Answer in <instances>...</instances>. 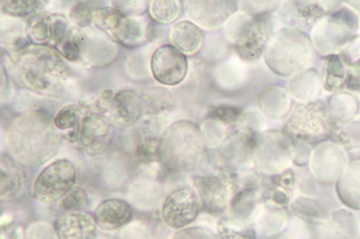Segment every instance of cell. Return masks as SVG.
<instances>
[{
    "instance_id": "1",
    "label": "cell",
    "mask_w": 360,
    "mask_h": 239,
    "mask_svg": "<svg viewBox=\"0 0 360 239\" xmlns=\"http://www.w3.org/2000/svg\"><path fill=\"white\" fill-rule=\"evenodd\" d=\"M8 136L13 155L25 166L44 164L59 148L58 132L51 119L44 114L20 116L11 124Z\"/></svg>"
},
{
    "instance_id": "2",
    "label": "cell",
    "mask_w": 360,
    "mask_h": 239,
    "mask_svg": "<svg viewBox=\"0 0 360 239\" xmlns=\"http://www.w3.org/2000/svg\"><path fill=\"white\" fill-rule=\"evenodd\" d=\"M316 53L307 33L283 27L270 36L263 55L266 66L274 74L291 77L312 69L316 62Z\"/></svg>"
},
{
    "instance_id": "3",
    "label": "cell",
    "mask_w": 360,
    "mask_h": 239,
    "mask_svg": "<svg viewBox=\"0 0 360 239\" xmlns=\"http://www.w3.org/2000/svg\"><path fill=\"white\" fill-rule=\"evenodd\" d=\"M206 148L200 127L191 121H179L169 125L163 132L159 161L171 172H191L200 168Z\"/></svg>"
},
{
    "instance_id": "4",
    "label": "cell",
    "mask_w": 360,
    "mask_h": 239,
    "mask_svg": "<svg viewBox=\"0 0 360 239\" xmlns=\"http://www.w3.org/2000/svg\"><path fill=\"white\" fill-rule=\"evenodd\" d=\"M277 23L273 14L235 13L224 26V36L239 58L246 62L258 61Z\"/></svg>"
},
{
    "instance_id": "5",
    "label": "cell",
    "mask_w": 360,
    "mask_h": 239,
    "mask_svg": "<svg viewBox=\"0 0 360 239\" xmlns=\"http://www.w3.org/2000/svg\"><path fill=\"white\" fill-rule=\"evenodd\" d=\"M338 125L321 100L297 105L285 123L283 131L292 142L310 146L331 138Z\"/></svg>"
},
{
    "instance_id": "6",
    "label": "cell",
    "mask_w": 360,
    "mask_h": 239,
    "mask_svg": "<svg viewBox=\"0 0 360 239\" xmlns=\"http://www.w3.org/2000/svg\"><path fill=\"white\" fill-rule=\"evenodd\" d=\"M201 174L193 180L203 212L213 217L226 212L233 193L234 176L225 170L212 156H206L199 168Z\"/></svg>"
},
{
    "instance_id": "7",
    "label": "cell",
    "mask_w": 360,
    "mask_h": 239,
    "mask_svg": "<svg viewBox=\"0 0 360 239\" xmlns=\"http://www.w3.org/2000/svg\"><path fill=\"white\" fill-rule=\"evenodd\" d=\"M358 16L353 11L341 7L324 16L311 31L316 50L323 56L336 54L357 34Z\"/></svg>"
},
{
    "instance_id": "8",
    "label": "cell",
    "mask_w": 360,
    "mask_h": 239,
    "mask_svg": "<svg viewBox=\"0 0 360 239\" xmlns=\"http://www.w3.org/2000/svg\"><path fill=\"white\" fill-rule=\"evenodd\" d=\"M292 162V142L283 130L271 129L258 134L254 165L259 172L278 175L289 169Z\"/></svg>"
},
{
    "instance_id": "9",
    "label": "cell",
    "mask_w": 360,
    "mask_h": 239,
    "mask_svg": "<svg viewBox=\"0 0 360 239\" xmlns=\"http://www.w3.org/2000/svg\"><path fill=\"white\" fill-rule=\"evenodd\" d=\"M77 169L67 159L53 162L42 170L34 185V197L43 204H53L64 199L77 181Z\"/></svg>"
},
{
    "instance_id": "10",
    "label": "cell",
    "mask_w": 360,
    "mask_h": 239,
    "mask_svg": "<svg viewBox=\"0 0 360 239\" xmlns=\"http://www.w3.org/2000/svg\"><path fill=\"white\" fill-rule=\"evenodd\" d=\"M21 64L25 83L40 93L50 90L53 81L63 73L62 59L50 49H34L22 54Z\"/></svg>"
},
{
    "instance_id": "11",
    "label": "cell",
    "mask_w": 360,
    "mask_h": 239,
    "mask_svg": "<svg viewBox=\"0 0 360 239\" xmlns=\"http://www.w3.org/2000/svg\"><path fill=\"white\" fill-rule=\"evenodd\" d=\"M299 224L302 228L290 231L300 239H360V220L347 209L332 212L323 223L310 225L299 221Z\"/></svg>"
},
{
    "instance_id": "12",
    "label": "cell",
    "mask_w": 360,
    "mask_h": 239,
    "mask_svg": "<svg viewBox=\"0 0 360 239\" xmlns=\"http://www.w3.org/2000/svg\"><path fill=\"white\" fill-rule=\"evenodd\" d=\"M200 208V200L194 188L176 186L163 202L162 217L169 228L181 230L196 221Z\"/></svg>"
},
{
    "instance_id": "13",
    "label": "cell",
    "mask_w": 360,
    "mask_h": 239,
    "mask_svg": "<svg viewBox=\"0 0 360 239\" xmlns=\"http://www.w3.org/2000/svg\"><path fill=\"white\" fill-rule=\"evenodd\" d=\"M257 135L247 131H236L229 135L215 149L220 165L231 174L250 170L254 165Z\"/></svg>"
},
{
    "instance_id": "14",
    "label": "cell",
    "mask_w": 360,
    "mask_h": 239,
    "mask_svg": "<svg viewBox=\"0 0 360 239\" xmlns=\"http://www.w3.org/2000/svg\"><path fill=\"white\" fill-rule=\"evenodd\" d=\"M340 1H285L277 12L285 27L307 32L324 16L342 7Z\"/></svg>"
},
{
    "instance_id": "15",
    "label": "cell",
    "mask_w": 360,
    "mask_h": 239,
    "mask_svg": "<svg viewBox=\"0 0 360 239\" xmlns=\"http://www.w3.org/2000/svg\"><path fill=\"white\" fill-rule=\"evenodd\" d=\"M348 165L345 149L333 142L319 144L312 151L309 163L312 175L325 184L337 183Z\"/></svg>"
},
{
    "instance_id": "16",
    "label": "cell",
    "mask_w": 360,
    "mask_h": 239,
    "mask_svg": "<svg viewBox=\"0 0 360 239\" xmlns=\"http://www.w3.org/2000/svg\"><path fill=\"white\" fill-rule=\"evenodd\" d=\"M188 67L187 55L171 44L158 48L151 60L154 78L165 86H174L181 83L188 75Z\"/></svg>"
},
{
    "instance_id": "17",
    "label": "cell",
    "mask_w": 360,
    "mask_h": 239,
    "mask_svg": "<svg viewBox=\"0 0 360 239\" xmlns=\"http://www.w3.org/2000/svg\"><path fill=\"white\" fill-rule=\"evenodd\" d=\"M184 8L188 18L200 27L215 29L225 25L237 13L238 2L233 0H211V1H184Z\"/></svg>"
},
{
    "instance_id": "18",
    "label": "cell",
    "mask_w": 360,
    "mask_h": 239,
    "mask_svg": "<svg viewBox=\"0 0 360 239\" xmlns=\"http://www.w3.org/2000/svg\"><path fill=\"white\" fill-rule=\"evenodd\" d=\"M113 133L112 123L101 114L91 113L82 119L79 139L86 152L98 155L108 148Z\"/></svg>"
},
{
    "instance_id": "19",
    "label": "cell",
    "mask_w": 360,
    "mask_h": 239,
    "mask_svg": "<svg viewBox=\"0 0 360 239\" xmlns=\"http://www.w3.org/2000/svg\"><path fill=\"white\" fill-rule=\"evenodd\" d=\"M57 239H96L98 226L94 216L85 212H68L53 224Z\"/></svg>"
},
{
    "instance_id": "20",
    "label": "cell",
    "mask_w": 360,
    "mask_h": 239,
    "mask_svg": "<svg viewBox=\"0 0 360 239\" xmlns=\"http://www.w3.org/2000/svg\"><path fill=\"white\" fill-rule=\"evenodd\" d=\"M133 217L131 205L121 198H109L102 201L94 213L98 227L105 231L125 227L131 222Z\"/></svg>"
},
{
    "instance_id": "21",
    "label": "cell",
    "mask_w": 360,
    "mask_h": 239,
    "mask_svg": "<svg viewBox=\"0 0 360 239\" xmlns=\"http://www.w3.org/2000/svg\"><path fill=\"white\" fill-rule=\"evenodd\" d=\"M261 180L262 191L266 201L284 207L295 198L297 179L290 169L274 175H264Z\"/></svg>"
},
{
    "instance_id": "22",
    "label": "cell",
    "mask_w": 360,
    "mask_h": 239,
    "mask_svg": "<svg viewBox=\"0 0 360 239\" xmlns=\"http://www.w3.org/2000/svg\"><path fill=\"white\" fill-rule=\"evenodd\" d=\"M142 110L141 97L134 90H122L113 98L111 121L120 128H129L139 121Z\"/></svg>"
},
{
    "instance_id": "23",
    "label": "cell",
    "mask_w": 360,
    "mask_h": 239,
    "mask_svg": "<svg viewBox=\"0 0 360 239\" xmlns=\"http://www.w3.org/2000/svg\"><path fill=\"white\" fill-rule=\"evenodd\" d=\"M171 45L186 55H194L202 48L205 34L202 28L190 20L176 22L170 28Z\"/></svg>"
},
{
    "instance_id": "24",
    "label": "cell",
    "mask_w": 360,
    "mask_h": 239,
    "mask_svg": "<svg viewBox=\"0 0 360 239\" xmlns=\"http://www.w3.org/2000/svg\"><path fill=\"white\" fill-rule=\"evenodd\" d=\"M323 87L319 74L309 69L289 78L287 92L298 102L307 103L317 100Z\"/></svg>"
},
{
    "instance_id": "25",
    "label": "cell",
    "mask_w": 360,
    "mask_h": 239,
    "mask_svg": "<svg viewBox=\"0 0 360 239\" xmlns=\"http://www.w3.org/2000/svg\"><path fill=\"white\" fill-rule=\"evenodd\" d=\"M337 193L345 205L360 212V159L349 163L337 182Z\"/></svg>"
},
{
    "instance_id": "26",
    "label": "cell",
    "mask_w": 360,
    "mask_h": 239,
    "mask_svg": "<svg viewBox=\"0 0 360 239\" xmlns=\"http://www.w3.org/2000/svg\"><path fill=\"white\" fill-rule=\"evenodd\" d=\"M257 105L264 116L271 119H280L290 110V95L283 88L270 86L259 93Z\"/></svg>"
},
{
    "instance_id": "27",
    "label": "cell",
    "mask_w": 360,
    "mask_h": 239,
    "mask_svg": "<svg viewBox=\"0 0 360 239\" xmlns=\"http://www.w3.org/2000/svg\"><path fill=\"white\" fill-rule=\"evenodd\" d=\"M288 223L283 207L266 201L261 206L254 225L257 233L268 237L283 231Z\"/></svg>"
},
{
    "instance_id": "28",
    "label": "cell",
    "mask_w": 360,
    "mask_h": 239,
    "mask_svg": "<svg viewBox=\"0 0 360 239\" xmlns=\"http://www.w3.org/2000/svg\"><path fill=\"white\" fill-rule=\"evenodd\" d=\"M290 208L297 220L310 225L325 222L332 213L318 200L304 196L294 198L290 203Z\"/></svg>"
},
{
    "instance_id": "29",
    "label": "cell",
    "mask_w": 360,
    "mask_h": 239,
    "mask_svg": "<svg viewBox=\"0 0 360 239\" xmlns=\"http://www.w3.org/2000/svg\"><path fill=\"white\" fill-rule=\"evenodd\" d=\"M337 125L346 124L356 118L360 109L358 97L349 92H340L330 97L326 103Z\"/></svg>"
},
{
    "instance_id": "30",
    "label": "cell",
    "mask_w": 360,
    "mask_h": 239,
    "mask_svg": "<svg viewBox=\"0 0 360 239\" xmlns=\"http://www.w3.org/2000/svg\"><path fill=\"white\" fill-rule=\"evenodd\" d=\"M347 69L339 54L323 57L322 85L328 93H340L345 89Z\"/></svg>"
},
{
    "instance_id": "31",
    "label": "cell",
    "mask_w": 360,
    "mask_h": 239,
    "mask_svg": "<svg viewBox=\"0 0 360 239\" xmlns=\"http://www.w3.org/2000/svg\"><path fill=\"white\" fill-rule=\"evenodd\" d=\"M149 23L141 18L127 16L112 35L125 46H136L148 41Z\"/></svg>"
},
{
    "instance_id": "32",
    "label": "cell",
    "mask_w": 360,
    "mask_h": 239,
    "mask_svg": "<svg viewBox=\"0 0 360 239\" xmlns=\"http://www.w3.org/2000/svg\"><path fill=\"white\" fill-rule=\"evenodd\" d=\"M1 200H11L21 192L23 177L13 160L4 157L1 160Z\"/></svg>"
},
{
    "instance_id": "33",
    "label": "cell",
    "mask_w": 360,
    "mask_h": 239,
    "mask_svg": "<svg viewBox=\"0 0 360 239\" xmlns=\"http://www.w3.org/2000/svg\"><path fill=\"white\" fill-rule=\"evenodd\" d=\"M142 109L150 115H158L174 105V98L167 88L152 87L146 89L141 97Z\"/></svg>"
},
{
    "instance_id": "34",
    "label": "cell",
    "mask_w": 360,
    "mask_h": 239,
    "mask_svg": "<svg viewBox=\"0 0 360 239\" xmlns=\"http://www.w3.org/2000/svg\"><path fill=\"white\" fill-rule=\"evenodd\" d=\"M331 139L333 142L349 153H360V117L340 125Z\"/></svg>"
},
{
    "instance_id": "35",
    "label": "cell",
    "mask_w": 360,
    "mask_h": 239,
    "mask_svg": "<svg viewBox=\"0 0 360 239\" xmlns=\"http://www.w3.org/2000/svg\"><path fill=\"white\" fill-rule=\"evenodd\" d=\"M80 110L77 105H69L60 110L54 118V125L59 130L68 131L67 139L72 142L79 137L81 130Z\"/></svg>"
},
{
    "instance_id": "36",
    "label": "cell",
    "mask_w": 360,
    "mask_h": 239,
    "mask_svg": "<svg viewBox=\"0 0 360 239\" xmlns=\"http://www.w3.org/2000/svg\"><path fill=\"white\" fill-rule=\"evenodd\" d=\"M136 185L138 194L141 193V199L137 203L141 210L153 211L160 206L163 197V189L154 178H144Z\"/></svg>"
},
{
    "instance_id": "37",
    "label": "cell",
    "mask_w": 360,
    "mask_h": 239,
    "mask_svg": "<svg viewBox=\"0 0 360 239\" xmlns=\"http://www.w3.org/2000/svg\"><path fill=\"white\" fill-rule=\"evenodd\" d=\"M184 1L178 0H156L150 4L149 14L158 23L169 25L177 20L182 14Z\"/></svg>"
},
{
    "instance_id": "38",
    "label": "cell",
    "mask_w": 360,
    "mask_h": 239,
    "mask_svg": "<svg viewBox=\"0 0 360 239\" xmlns=\"http://www.w3.org/2000/svg\"><path fill=\"white\" fill-rule=\"evenodd\" d=\"M206 146L216 149L226 139L228 128L216 118L206 117L200 126Z\"/></svg>"
},
{
    "instance_id": "39",
    "label": "cell",
    "mask_w": 360,
    "mask_h": 239,
    "mask_svg": "<svg viewBox=\"0 0 360 239\" xmlns=\"http://www.w3.org/2000/svg\"><path fill=\"white\" fill-rule=\"evenodd\" d=\"M217 233L221 239H257L255 226H242L221 217L217 222Z\"/></svg>"
},
{
    "instance_id": "40",
    "label": "cell",
    "mask_w": 360,
    "mask_h": 239,
    "mask_svg": "<svg viewBox=\"0 0 360 239\" xmlns=\"http://www.w3.org/2000/svg\"><path fill=\"white\" fill-rule=\"evenodd\" d=\"M127 17L121 10L105 7L94 11V18L97 25L105 31L113 34Z\"/></svg>"
},
{
    "instance_id": "41",
    "label": "cell",
    "mask_w": 360,
    "mask_h": 239,
    "mask_svg": "<svg viewBox=\"0 0 360 239\" xmlns=\"http://www.w3.org/2000/svg\"><path fill=\"white\" fill-rule=\"evenodd\" d=\"M265 125L264 115L254 109L243 111L236 125V131H247L256 134L263 132Z\"/></svg>"
},
{
    "instance_id": "42",
    "label": "cell",
    "mask_w": 360,
    "mask_h": 239,
    "mask_svg": "<svg viewBox=\"0 0 360 239\" xmlns=\"http://www.w3.org/2000/svg\"><path fill=\"white\" fill-rule=\"evenodd\" d=\"M243 110L238 106L220 104L214 107L207 114V117L217 119L227 128L236 127Z\"/></svg>"
},
{
    "instance_id": "43",
    "label": "cell",
    "mask_w": 360,
    "mask_h": 239,
    "mask_svg": "<svg viewBox=\"0 0 360 239\" xmlns=\"http://www.w3.org/2000/svg\"><path fill=\"white\" fill-rule=\"evenodd\" d=\"M240 11L249 15L273 14L282 6L283 1H239Z\"/></svg>"
},
{
    "instance_id": "44",
    "label": "cell",
    "mask_w": 360,
    "mask_h": 239,
    "mask_svg": "<svg viewBox=\"0 0 360 239\" xmlns=\"http://www.w3.org/2000/svg\"><path fill=\"white\" fill-rule=\"evenodd\" d=\"M89 205V196L82 189L70 192L60 201L59 206L68 212H84Z\"/></svg>"
},
{
    "instance_id": "45",
    "label": "cell",
    "mask_w": 360,
    "mask_h": 239,
    "mask_svg": "<svg viewBox=\"0 0 360 239\" xmlns=\"http://www.w3.org/2000/svg\"><path fill=\"white\" fill-rule=\"evenodd\" d=\"M52 23L46 15H38L32 19L30 34L38 42H45L52 37Z\"/></svg>"
},
{
    "instance_id": "46",
    "label": "cell",
    "mask_w": 360,
    "mask_h": 239,
    "mask_svg": "<svg viewBox=\"0 0 360 239\" xmlns=\"http://www.w3.org/2000/svg\"><path fill=\"white\" fill-rule=\"evenodd\" d=\"M41 1H2V9L5 13L13 16H25L32 14L41 6Z\"/></svg>"
},
{
    "instance_id": "47",
    "label": "cell",
    "mask_w": 360,
    "mask_h": 239,
    "mask_svg": "<svg viewBox=\"0 0 360 239\" xmlns=\"http://www.w3.org/2000/svg\"><path fill=\"white\" fill-rule=\"evenodd\" d=\"M119 239H155L151 228L141 221L131 222L120 234Z\"/></svg>"
},
{
    "instance_id": "48",
    "label": "cell",
    "mask_w": 360,
    "mask_h": 239,
    "mask_svg": "<svg viewBox=\"0 0 360 239\" xmlns=\"http://www.w3.org/2000/svg\"><path fill=\"white\" fill-rule=\"evenodd\" d=\"M169 239H221L219 235L208 228L200 226L187 227L178 230Z\"/></svg>"
},
{
    "instance_id": "49",
    "label": "cell",
    "mask_w": 360,
    "mask_h": 239,
    "mask_svg": "<svg viewBox=\"0 0 360 239\" xmlns=\"http://www.w3.org/2000/svg\"><path fill=\"white\" fill-rule=\"evenodd\" d=\"M24 239H57L53 226L46 222H37L30 226Z\"/></svg>"
},
{
    "instance_id": "50",
    "label": "cell",
    "mask_w": 360,
    "mask_h": 239,
    "mask_svg": "<svg viewBox=\"0 0 360 239\" xmlns=\"http://www.w3.org/2000/svg\"><path fill=\"white\" fill-rule=\"evenodd\" d=\"M344 64L347 69L345 88L351 93H360V58Z\"/></svg>"
},
{
    "instance_id": "51",
    "label": "cell",
    "mask_w": 360,
    "mask_h": 239,
    "mask_svg": "<svg viewBox=\"0 0 360 239\" xmlns=\"http://www.w3.org/2000/svg\"><path fill=\"white\" fill-rule=\"evenodd\" d=\"M71 20L79 27H86L91 24L94 19V12L83 3L75 5L70 14Z\"/></svg>"
},
{
    "instance_id": "52",
    "label": "cell",
    "mask_w": 360,
    "mask_h": 239,
    "mask_svg": "<svg viewBox=\"0 0 360 239\" xmlns=\"http://www.w3.org/2000/svg\"><path fill=\"white\" fill-rule=\"evenodd\" d=\"M292 142V162L298 166H307L312 153L311 146L302 142Z\"/></svg>"
},
{
    "instance_id": "53",
    "label": "cell",
    "mask_w": 360,
    "mask_h": 239,
    "mask_svg": "<svg viewBox=\"0 0 360 239\" xmlns=\"http://www.w3.org/2000/svg\"><path fill=\"white\" fill-rule=\"evenodd\" d=\"M344 63L357 61L360 58V36H354L339 53Z\"/></svg>"
},
{
    "instance_id": "54",
    "label": "cell",
    "mask_w": 360,
    "mask_h": 239,
    "mask_svg": "<svg viewBox=\"0 0 360 239\" xmlns=\"http://www.w3.org/2000/svg\"><path fill=\"white\" fill-rule=\"evenodd\" d=\"M52 37L56 46L69 40L70 31L68 23L63 19H56L52 22Z\"/></svg>"
},
{
    "instance_id": "55",
    "label": "cell",
    "mask_w": 360,
    "mask_h": 239,
    "mask_svg": "<svg viewBox=\"0 0 360 239\" xmlns=\"http://www.w3.org/2000/svg\"><path fill=\"white\" fill-rule=\"evenodd\" d=\"M58 51L70 62L78 61L80 56V49L77 42L68 40L65 42L56 46Z\"/></svg>"
},
{
    "instance_id": "56",
    "label": "cell",
    "mask_w": 360,
    "mask_h": 239,
    "mask_svg": "<svg viewBox=\"0 0 360 239\" xmlns=\"http://www.w3.org/2000/svg\"><path fill=\"white\" fill-rule=\"evenodd\" d=\"M113 93L110 89H105L97 102V108L102 113L110 111L113 101Z\"/></svg>"
},
{
    "instance_id": "57",
    "label": "cell",
    "mask_w": 360,
    "mask_h": 239,
    "mask_svg": "<svg viewBox=\"0 0 360 239\" xmlns=\"http://www.w3.org/2000/svg\"><path fill=\"white\" fill-rule=\"evenodd\" d=\"M196 221L198 226L208 228L217 233L218 221H216L213 216L203 213L198 216Z\"/></svg>"
},
{
    "instance_id": "58",
    "label": "cell",
    "mask_w": 360,
    "mask_h": 239,
    "mask_svg": "<svg viewBox=\"0 0 360 239\" xmlns=\"http://www.w3.org/2000/svg\"><path fill=\"white\" fill-rule=\"evenodd\" d=\"M266 239H300L297 236L289 231H282L278 234L268 236Z\"/></svg>"
},
{
    "instance_id": "59",
    "label": "cell",
    "mask_w": 360,
    "mask_h": 239,
    "mask_svg": "<svg viewBox=\"0 0 360 239\" xmlns=\"http://www.w3.org/2000/svg\"><path fill=\"white\" fill-rule=\"evenodd\" d=\"M358 22H359V28H360V11H359V15L358 17Z\"/></svg>"
}]
</instances>
